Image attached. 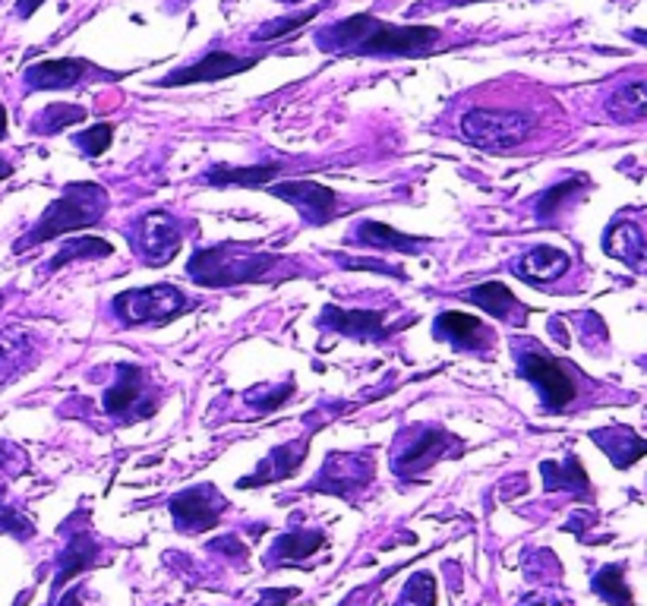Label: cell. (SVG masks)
<instances>
[{
	"mask_svg": "<svg viewBox=\"0 0 647 606\" xmlns=\"http://www.w3.org/2000/svg\"><path fill=\"white\" fill-rule=\"evenodd\" d=\"M543 490L546 493H572V496H585L590 493L585 464L578 455H565L559 461H543Z\"/></svg>",
	"mask_w": 647,
	"mask_h": 606,
	"instance_id": "obj_22",
	"label": "cell"
},
{
	"mask_svg": "<svg viewBox=\"0 0 647 606\" xmlns=\"http://www.w3.org/2000/svg\"><path fill=\"white\" fill-rule=\"evenodd\" d=\"M111 253H114V247L107 240H102V237H70L58 250V256L48 263V269L58 273V269L70 266V263H80V259H107Z\"/></svg>",
	"mask_w": 647,
	"mask_h": 606,
	"instance_id": "obj_29",
	"label": "cell"
},
{
	"mask_svg": "<svg viewBox=\"0 0 647 606\" xmlns=\"http://www.w3.org/2000/svg\"><path fill=\"white\" fill-rule=\"evenodd\" d=\"M396 606H437V582L430 572H418L408 578Z\"/></svg>",
	"mask_w": 647,
	"mask_h": 606,
	"instance_id": "obj_34",
	"label": "cell"
},
{
	"mask_svg": "<svg viewBox=\"0 0 647 606\" xmlns=\"http://www.w3.org/2000/svg\"><path fill=\"white\" fill-rule=\"evenodd\" d=\"M437 338L439 341H449L461 351H483L493 345V332L483 326L477 316L461 314V310H445L437 316Z\"/></svg>",
	"mask_w": 647,
	"mask_h": 606,
	"instance_id": "obj_17",
	"label": "cell"
},
{
	"mask_svg": "<svg viewBox=\"0 0 647 606\" xmlns=\"http://www.w3.org/2000/svg\"><path fill=\"white\" fill-rule=\"evenodd\" d=\"M604 250L613 256V259H623L628 269L641 273L645 269V228L638 222H616L613 228L606 230L604 237Z\"/></svg>",
	"mask_w": 647,
	"mask_h": 606,
	"instance_id": "obj_19",
	"label": "cell"
},
{
	"mask_svg": "<svg viewBox=\"0 0 647 606\" xmlns=\"http://www.w3.org/2000/svg\"><path fill=\"white\" fill-rule=\"evenodd\" d=\"M307 449H310V440H297V442H285L278 449H271L266 459L256 464L250 477L237 481L240 490H253V486H266V483H281L291 477L294 471L304 464L307 459Z\"/></svg>",
	"mask_w": 647,
	"mask_h": 606,
	"instance_id": "obj_16",
	"label": "cell"
},
{
	"mask_svg": "<svg viewBox=\"0 0 647 606\" xmlns=\"http://www.w3.org/2000/svg\"><path fill=\"white\" fill-rule=\"evenodd\" d=\"M590 440L597 442L600 449H604L609 461L616 464V468H631L635 461L645 459L647 452V442L635 433V430H628V427H604V430H590Z\"/></svg>",
	"mask_w": 647,
	"mask_h": 606,
	"instance_id": "obj_20",
	"label": "cell"
},
{
	"mask_svg": "<svg viewBox=\"0 0 647 606\" xmlns=\"http://www.w3.org/2000/svg\"><path fill=\"white\" fill-rule=\"evenodd\" d=\"M0 140H7V107L0 105Z\"/></svg>",
	"mask_w": 647,
	"mask_h": 606,
	"instance_id": "obj_43",
	"label": "cell"
},
{
	"mask_svg": "<svg viewBox=\"0 0 647 606\" xmlns=\"http://www.w3.org/2000/svg\"><path fill=\"white\" fill-rule=\"evenodd\" d=\"M568 266H572V256L563 250H556V247H534V250H527L515 263V273L522 275L527 285H550V281H556V278H563L568 273Z\"/></svg>",
	"mask_w": 647,
	"mask_h": 606,
	"instance_id": "obj_18",
	"label": "cell"
},
{
	"mask_svg": "<svg viewBox=\"0 0 647 606\" xmlns=\"http://www.w3.org/2000/svg\"><path fill=\"white\" fill-rule=\"evenodd\" d=\"M464 300L477 304L483 314L496 316L500 322H524V307L502 281H483L477 288L464 291Z\"/></svg>",
	"mask_w": 647,
	"mask_h": 606,
	"instance_id": "obj_21",
	"label": "cell"
},
{
	"mask_svg": "<svg viewBox=\"0 0 647 606\" xmlns=\"http://www.w3.org/2000/svg\"><path fill=\"white\" fill-rule=\"evenodd\" d=\"M518 606H575L568 597L563 594H556V590H531V594H524Z\"/></svg>",
	"mask_w": 647,
	"mask_h": 606,
	"instance_id": "obj_38",
	"label": "cell"
},
{
	"mask_svg": "<svg viewBox=\"0 0 647 606\" xmlns=\"http://www.w3.org/2000/svg\"><path fill=\"white\" fill-rule=\"evenodd\" d=\"M294 3H297V0H294Z\"/></svg>",
	"mask_w": 647,
	"mask_h": 606,
	"instance_id": "obj_45",
	"label": "cell"
},
{
	"mask_svg": "<svg viewBox=\"0 0 647 606\" xmlns=\"http://www.w3.org/2000/svg\"><path fill=\"white\" fill-rule=\"evenodd\" d=\"M370 481H373V459L355 452H332L310 490L329 493L338 500H355L360 490L370 486Z\"/></svg>",
	"mask_w": 647,
	"mask_h": 606,
	"instance_id": "obj_11",
	"label": "cell"
},
{
	"mask_svg": "<svg viewBox=\"0 0 647 606\" xmlns=\"http://www.w3.org/2000/svg\"><path fill=\"white\" fill-rule=\"evenodd\" d=\"M10 174H13V165H10V162H3V158H0V184H3V181H7V177H10Z\"/></svg>",
	"mask_w": 647,
	"mask_h": 606,
	"instance_id": "obj_42",
	"label": "cell"
},
{
	"mask_svg": "<svg viewBox=\"0 0 647 606\" xmlns=\"http://www.w3.org/2000/svg\"><path fill=\"white\" fill-rule=\"evenodd\" d=\"M107 203H111V196L102 184H92V181L66 184L61 196L35 222V228L29 230L20 244H13V250L22 253L29 247L48 244V240H58L63 234H76V230L99 225L105 218Z\"/></svg>",
	"mask_w": 647,
	"mask_h": 606,
	"instance_id": "obj_2",
	"label": "cell"
},
{
	"mask_svg": "<svg viewBox=\"0 0 647 606\" xmlns=\"http://www.w3.org/2000/svg\"><path fill=\"white\" fill-rule=\"evenodd\" d=\"M319 326L329 329V332L357 338V341H382L389 335L382 310H341L338 304H329L322 310Z\"/></svg>",
	"mask_w": 647,
	"mask_h": 606,
	"instance_id": "obj_15",
	"label": "cell"
},
{
	"mask_svg": "<svg viewBox=\"0 0 647 606\" xmlns=\"http://www.w3.org/2000/svg\"><path fill=\"white\" fill-rule=\"evenodd\" d=\"M99 559V544L89 531H73L70 544L61 553V565H58V575H54V594L63 590V585L70 578H76L80 572H85L89 565Z\"/></svg>",
	"mask_w": 647,
	"mask_h": 606,
	"instance_id": "obj_25",
	"label": "cell"
},
{
	"mask_svg": "<svg viewBox=\"0 0 647 606\" xmlns=\"http://www.w3.org/2000/svg\"><path fill=\"white\" fill-rule=\"evenodd\" d=\"M439 42L442 29L437 25H396L373 13H355L316 32L319 51L351 58H427Z\"/></svg>",
	"mask_w": 647,
	"mask_h": 606,
	"instance_id": "obj_1",
	"label": "cell"
},
{
	"mask_svg": "<svg viewBox=\"0 0 647 606\" xmlns=\"http://www.w3.org/2000/svg\"><path fill=\"white\" fill-rule=\"evenodd\" d=\"M42 3L44 0H20V3H17V13H20L22 20H29V17H32Z\"/></svg>",
	"mask_w": 647,
	"mask_h": 606,
	"instance_id": "obj_41",
	"label": "cell"
},
{
	"mask_svg": "<svg viewBox=\"0 0 647 606\" xmlns=\"http://www.w3.org/2000/svg\"><path fill=\"white\" fill-rule=\"evenodd\" d=\"M606 114L616 124H641L647 117V85L645 80H631L623 89H616L606 99Z\"/></svg>",
	"mask_w": 647,
	"mask_h": 606,
	"instance_id": "obj_27",
	"label": "cell"
},
{
	"mask_svg": "<svg viewBox=\"0 0 647 606\" xmlns=\"http://www.w3.org/2000/svg\"><path fill=\"white\" fill-rule=\"evenodd\" d=\"M534 133V117L502 107H471L461 117V140L490 155H509L522 148Z\"/></svg>",
	"mask_w": 647,
	"mask_h": 606,
	"instance_id": "obj_4",
	"label": "cell"
},
{
	"mask_svg": "<svg viewBox=\"0 0 647 606\" xmlns=\"http://www.w3.org/2000/svg\"><path fill=\"white\" fill-rule=\"evenodd\" d=\"M271 196H278V199H285L288 206L300 212V218L307 222V225H329L338 209H341V203H338V193L332 187H326V184H319V181H307V177H297V181H281V184H269L266 187Z\"/></svg>",
	"mask_w": 647,
	"mask_h": 606,
	"instance_id": "obj_10",
	"label": "cell"
},
{
	"mask_svg": "<svg viewBox=\"0 0 647 606\" xmlns=\"http://www.w3.org/2000/svg\"><path fill=\"white\" fill-rule=\"evenodd\" d=\"M281 174V165H253V167H230L218 165L203 174V184L209 187H269L271 177Z\"/></svg>",
	"mask_w": 647,
	"mask_h": 606,
	"instance_id": "obj_26",
	"label": "cell"
},
{
	"mask_svg": "<svg viewBox=\"0 0 647 606\" xmlns=\"http://www.w3.org/2000/svg\"><path fill=\"white\" fill-rule=\"evenodd\" d=\"M73 143L83 148L89 158H99V155H105L107 148H111V143H114V126L111 124L89 126V130L73 136Z\"/></svg>",
	"mask_w": 647,
	"mask_h": 606,
	"instance_id": "obj_35",
	"label": "cell"
},
{
	"mask_svg": "<svg viewBox=\"0 0 647 606\" xmlns=\"http://www.w3.org/2000/svg\"><path fill=\"white\" fill-rule=\"evenodd\" d=\"M355 240L360 247H373V250H396V253H418L420 247H427V237H414V234H401L392 225L382 222H360L355 230Z\"/></svg>",
	"mask_w": 647,
	"mask_h": 606,
	"instance_id": "obj_24",
	"label": "cell"
},
{
	"mask_svg": "<svg viewBox=\"0 0 647 606\" xmlns=\"http://www.w3.org/2000/svg\"><path fill=\"white\" fill-rule=\"evenodd\" d=\"M464 440L442 427H411L392 449V471L404 481H418L442 459H461Z\"/></svg>",
	"mask_w": 647,
	"mask_h": 606,
	"instance_id": "obj_5",
	"label": "cell"
},
{
	"mask_svg": "<svg viewBox=\"0 0 647 606\" xmlns=\"http://www.w3.org/2000/svg\"><path fill=\"white\" fill-rule=\"evenodd\" d=\"M587 187V177L585 174H575V177H568L563 184H556V187H550L541 196V203H537V218L541 222H553L559 209H565L572 199H575V189Z\"/></svg>",
	"mask_w": 647,
	"mask_h": 606,
	"instance_id": "obj_32",
	"label": "cell"
},
{
	"mask_svg": "<svg viewBox=\"0 0 647 606\" xmlns=\"http://www.w3.org/2000/svg\"><path fill=\"white\" fill-rule=\"evenodd\" d=\"M146 373L143 367H133V363H121L117 367V382L111 386L102 398V408L105 414L121 420H133V418H146L143 404H148L152 411L158 408L155 398H146Z\"/></svg>",
	"mask_w": 647,
	"mask_h": 606,
	"instance_id": "obj_14",
	"label": "cell"
},
{
	"mask_svg": "<svg viewBox=\"0 0 647 606\" xmlns=\"http://www.w3.org/2000/svg\"><path fill=\"white\" fill-rule=\"evenodd\" d=\"M322 544H326V534L322 531H288V534H281L275 541L271 553L266 556V565L300 563V559L314 556Z\"/></svg>",
	"mask_w": 647,
	"mask_h": 606,
	"instance_id": "obj_28",
	"label": "cell"
},
{
	"mask_svg": "<svg viewBox=\"0 0 647 606\" xmlns=\"http://www.w3.org/2000/svg\"><path fill=\"white\" fill-rule=\"evenodd\" d=\"M167 509H171L181 534H203V531H212L218 518L225 515L228 500L218 493L215 483H196L184 493H177L167 502Z\"/></svg>",
	"mask_w": 647,
	"mask_h": 606,
	"instance_id": "obj_8",
	"label": "cell"
},
{
	"mask_svg": "<svg viewBox=\"0 0 647 606\" xmlns=\"http://www.w3.org/2000/svg\"><path fill=\"white\" fill-rule=\"evenodd\" d=\"M212 553H228L230 559H244L247 563V546L240 544L234 534H228V537H222V541H212L209 544Z\"/></svg>",
	"mask_w": 647,
	"mask_h": 606,
	"instance_id": "obj_39",
	"label": "cell"
},
{
	"mask_svg": "<svg viewBox=\"0 0 647 606\" xmlns=\"http://www.w3.org/2000/svg\"><path fill=\"white\" fill-rule=\"evenodd\" d=\"M85 121V107L80 105H66V102H54V105H48L32 121V133H42V136H58L63 133V126H73V124H83Z\"/></svg>",
	"mask_w": 647,
	"mask_h": 606,
	"instance_id": "obj_31",
	"label": "cell"
},
{
	"mask_svg": "<svg viewBox=\"0 0 647 606\" xmlns=\"http://www.w3.org/2000/svg\"><path fill=\"white\" fill-rule=\"evenodd\" d=\"M594 594L606 600L609 606H631V587L626 582V568L623 565H604L597 575H594Z\"/></svg>",
	"mask_w": 647,
	"mask_h": 606,
	"instance_id": "obj_30",
	"label": "cell"
},
{
	"mask_svg": "<svg viewBox=\"0 0 647 606\" xmlns=\"http://www.w3.org/2000/svg\"><path fill=\"white\" fill-rule=\"evenodd\" d=\"M319 13H322V3H319V7H310V10H300V13H294V17H281V20L266 22V25H259V29L253 32V42H278V39H285V35L297 32L300 25L314 22Z\"/></svg>",
	"mask_w": 647,
	"mask_h": 606,
	"instance_id": "obj_33",
	"label": "cell"
},
{
	"mask_svg": "<svg viewBox=\"0 0 647 606\" xmlns=\"http://www.w3.org/2000/svg\"><path fill=\"white\" fill-rule=\"evenodd\" d=\"M271 266H278V256L271 253L250 250L240 244H222V247L193 253L187 273L203 288H234L247 281H263L271 273Z\"/></svg>",
	"mask_w": 647,
	"mask_h": 606,
	"instance_id": "obj_3",
	"label": "cell"
},
{
	"mask_svg": "<svg viewBox=\"0 0 647 606\" xmlns=\"http://www.w3.org/2000/svg\"><path fill=\"white\" fill-rule=\"evenodd\" d=\"M297 597V590L294 587H285V590H269L263 600H259V606H285L288 600H294Z\"/></svg>",
	"mask_w": 647,
	"mask_h": 606,
	"instance_id": "obj_40",
	"label": "cell"
},
{
	"mask_svg": "<svg viewBox=\"0 0 647 606\" xmlns=\"http://www.w3.org/2000/svg\"><path fill=\"white\" fill-rule=\"evenodd\" d=\"M32 357H35L32 335L20 329V326L0 329V386L10 382L13 377H20L22 370L32 363Z\"/></svg>",
	"mask_w": 647,
	"mask_h": 606,
	"instance_id": "obj_23",
	"label": "cell"
},
{
	"mask_svg": "<svg viewBox=\"0 0 647 606\" xmlns=\"http://www.w3.org/2000/svg\"><path fill=\"white\" fill-rule=\"evenodd\" d=\"M181 244H184V230H181V222L171 212L155 209L143 215L140 234H136V250H140V259L146 266L171 263L181 250Z\"/></svg>",
	"mask_w": 647,
	"mask_h": 606,
	"instance_id": "obj_12",
	"label": "cell"
},
{
	"mask_svg": "<svg viewBox=\"0 0 647 606\" xmlns=\"http://www.w3.org/2000/svg\"><path fill=\"white\" fill-rule=\"evenodd\" d=\"M184 314H189V300L177 285L130 288L114 297V316L124 326H165Z\"/></svg>",
	"mask_w": 647,
	"mask_h": 606,
	"instance_id": "obj_7",
	"label": "cell"
},
{
	"mask_svg": "<svg viewBox=\"0 0 647 606\" xmlns=\"http://www.w3.org/2000/svg\"><path fill=\"white\" fill-rule=\"evenodd\" d=\"M515 360L522 377L541 392V401L546 411L559 414L575 398H578V382L563 367V360L546 355L534 341H515Z\"/></svg>",
	"mask_w": 647,
	"mask_h": 606,
	"instance_id": "obj_6",
	"label": "cell"
},
{
	"mask_svg": "<svg viewBox=\"0 0 647 606\" xmlns=\"http://www.w3.org/2000/svg\"><path fill=\"white\" fill-rule=\"evenodd\" d=\"M0 534L20 537V541H32L35 537V524L29 522L17 505H3L0 502Z\"/></svg>",
	"mask_w": 647,
	"mask_h": 606,
	"instance_id": "obj_37",
	"label": "cell"
},
{
	"mask_svg": "<svg viewBox=\"0 0 647 606\" xmlns=\"http://www.w3.org/2000/svg\"><path fill=\"white\" fill-rule=\"evenodd\" d=\"M294 396V382H281V386H256L247 392V401H250L256 411H278L288 398Z\"/></svg>",
	"mask_w": 647,
	"mask_h": 606,
	"instance_id": "obj_36",
	"label": "cell"
},
{
	"mask_svg": "<svg viewBox=\"0 0 647 606\" xmlns=\"http://www.w3.org/2000/svg\"><path fill=\"white\" fill-rule=\"evenodd\" d=\"M0 300H3V294H0Z\"/></svg>",
	"mask_w": 647,
	"mask_h": 606,
	"instance_id": "obj_44",
	"label": "cell"
},
{
	"mask_svg": "<svg viewBox=\"0 0 647 606\" xmlns=\"http://www.w3.org/2000/svg\"><path fill=\"white\" fill-rule=\"evenodd\" d=\"M89 76L99 80H121L124 73H111L102 70L99 63L85 61V58H58V61H39L25 66L22 83L29 92H54V89H73Z\"/></svg>",
	"mask_w": 647,
	"mask_h": 606,
	"instance_id": "obj_9",
	"label": "cell"
},
{
	"mask_svg": "<svg viewBox=\"0 0 647 606\" xmlns=\"http://www.w3.org/2000/svg\"><path fill=\"white\" fill-rule=\"evenodd\" d=\"M256 63H259V58H240V54H230V51H209L203 61L167 73L165 80H155V85L181 89V85L215 83V80H228V76H237V73H247Z\"/></svg>",
	"mask_w": 647,
	"mask_h": 606,
	"instance_id": "obj_13",
	"label": "cell"
}]
</instances>
